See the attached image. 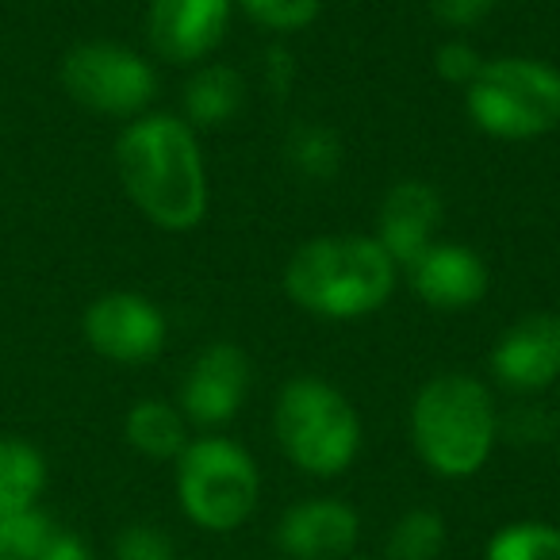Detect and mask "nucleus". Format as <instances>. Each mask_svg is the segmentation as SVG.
<instances>
[{"mask_svg":"<svg viewBox=\"0 0 560 560\" xmlns=\"http://www.w3.org/2000/svg\"><path fill=\"white\" fill-rule=\"evenodd\" d=\"M116 560H173V541L162 529L135 522L116 537Z\"/></svg>","mask_w":560,"mask_h":560,"instance_id":"b1692460","label":"nucleus"},{"mask_svg":"<svg viewBox=\"0 0 560 560\" xmlns=\"http://www.w3.org/2000/svg\"><path fill=\"white\" fill-rule=\"evenodd\" d=\"M62 85L81 108L101 116H142L158 93V73L119 43H81L66 55Z\"/></svg>","mask_w":560,"mask_h":560,"instance_id":"0eeeda50","label":"nucleus"},{"mask_svg":"<svg viewBox=\"0 0 560 560\" xmlns=\"http://www.w3.org/2000/svg\"><path fill=\"white\" fill-rule=\"evenodd\" d=\"M272 434L280 453L307 476H342L361 450V419L353 404L319 376H296L277 392Z\"/></svg>","mask_w":560,"mask_h":560,"instance_id":"20e7f679","label":"nucleus"},{"mask_svg":"<svg viewBox=\"0 0 560 560\" xmlns=\"http://www.w3.org/2000/svg\"><path fill=\"white\" fill-rule=\"evenodd\" d=\"M361 537V518L342 499H304L277 522V549L289 560H346Z\"/></svg>","mask_w":560,"mask_h":560,"instance_id":"f8f14e48","label":"nucleus"},{"mask_svg":"<svg viewBox=\"0 0 560 560\" xmlns=\"http://www.w3.org/2000/svg\"><path fill=\"white\" fill-rule=\"evenodd\" d=\"M39 560H93V552H89V545L81 541L78 534H70V529H50L47 545H43Z\"/></svg>","mask_w":560,"mask_h":560,"instance_id":"a878e982","label":"nucleus"},{"mask_svg":"<svg viewBox=\"0 0 560 560\" xmlns=\"http://www.w3.org/2000/svg\"><path fill=\"white\" fill-rule=\"evenodd\" d=\"M43 483H47L43 453L20 438H4L0 442V514L35 511Z\"/></svg>","mask_w":560,"mask_h":560,"instance_id":"f3484780","label":"nucleus"},{"mask_svg":"<svg viewBox=\"0 0 560 560\" xmlns=\"http://www.w3.org/2000/svg\"><path fill=\"white\" fill-rule=\"evenodd\" d=\"M491 373L511 392H541L560 381V315L529 312L491 346Z\"/></svg>","mask_w":560,"mask_h":560,"instance_id":"9d476101","label":"nucleus"},{"mask_svg":"<svg viewBox=\"0 0 560 560\" xmlns=\"http://www.w3.org/2000/svg\"><path fill=\"white\" fill-rule=\"evenodd\" d=\"M254 369L242 346L211 342L196 353L188 376L180 384V415L196 427H223L242 411L249 396Z\"/></svg>","mask_w":560,"mask_h":560,"instance_id":"6e6552de","label":"nucleus"},{"mask_svg":"<svg viewBox=\"0 0 560 560\" xmlns=\"http://www.w3.org/2000/svg\"><path fill=\"white\" fill-rule=\"evenodd\" d=\"M499 438V407L483 381L438 373L411 404V445L442 480H468L488 465Z\"/></svg>","mask_w":560,"mask_h":560,"instance_id":"7ed1b4c3","label":"nucleus"},{"mask_svg":"<svg viewBox=\"0 0 560 560\" xmlns=\"http://www.w3.org/2000/svg\"><path fill=\"white\" fill-rule=\"evenodd\" d=\"M55 522L39 511L0 514V560H39Z\"/></svg>","mask_w":560,"mask_h":560,"instance_id":"412c9836","label":"nucleus"},{"mask_svg":"<svg viewBox=\"0 0 560 560\" xmlns=\"http://www.w3.org/2000/svg\"><path fill=\"white\" fill-rule=\"evenodd\" d=\"M234 0H150V43L173 66L203 62L231 27Z\"/></svg>","mask_w":560,"mask_h":560,"instance_id":"9b49d317","label":"nucleus"},{"mask_svg":"<svg viewBox=\"0 0 560 560\" xmlns=\"http://www.w3.org/2000/svg\"><path fill=\"white\" fill-rule=\"evenodd\" d=\"M480 66H483L480 50H476L468 39H445L442 47L434 50V70H438V78H445L450 85L468 89V81H472L476 73H480Z\"/></svg>","mask_w":560,"mask_h":560,"instance_id":"5701e85b","label":"nucleus"},{"mask_svg":"<svg viewBox=\"0 0 560 560\" xmlns=\"http://www.w3.org/2000/svg\"><path fill=\"white\" fill-rule=\"evenodd\" d=\"M116 170L131 203L162 231H192L208 215V170L188 119L139 116L119 135Z\"/></svg>","mask_w":560,"mask_h":560,"instance_id":"f257e3e1","label":"nucleus"},{"mask_svg":"<svg viewBox=\"0 0 560 560\" xmlns=\"http://www.w3.org/2000/svg\"><path fill=\"white\" fill-rule=\"evenodd\" d=\"M499 0H430V12H434L438 24L453 27V32H465L476 27L495 12Z\"/></svg>","mask_w":560,"mask_h":560,"instance_id":"393cba45","label":"nucleus"},{"mask_svg":"<svg viewBox=\"0 0 560 560\" xmlns=\"http://www.w3.org/2000/svg\"><path fill=\"white\" fill-rule=\"evenodd\" d=\"M246 104V81L234 66H200L185 85V119L192 127H223Z\"/></svg>","mask_w":560,"mask_h":560,"instance_id":"2eb2a0df","label":"nucleus"},{"mask_svg":"<svg viewBox=\"0 0 560 560\" xmlns=\"http://www.w3.org/2000/svg\"><path fill=\"white\" fill-rule=\"evenodd\" d=\"M483 560H560V529L552 522H511L495 529Z\"/></svg>","mask_w":560,"mask_h":560,"instance_id":"6ab92c4d","label":"nucleus"},{"mask_svg":"<svg viewBox=\"0 0 560 560\" xmlns=\"http://www.w3.org/2000/svg\"><path fill=\"white\" fill-rule=\"evenodd\" d=\"M85 338L101 358L142 365L165 346V315L139 292H108L85 312Z\"/></svg>","mask_w":560,"mask_h":560,"instance_id":"1a4fd4ad","label":"nucleus"},{"mask_svg":"<svg viewBox=\"0 0 560 560\" xmlns=\"http://www.w3.org/2000/svg\"><path fill=\"white\" fill-rule=\"evenodd\" d=\"M346 560H358V557H346Z\"/></svg>","mask_w":560,"mask_h":560,"instance_id":"cd10ccee","label":"nucleus"},{"mask_svg":"<svg viewBox=\"0 0 560 560\" xmlns=\"http://www.w3.org/2000/svg\"><path fill=\"white\" fill-rule=\"evenodd\" d=\"M399 265L376 234H323L307 238L284 265V292L319 319H365L392 300Z\"/></svg>","mask_w":560,"mask_h":560,"instance_id":"f03ea898","label":"nucleus"},{"mask_svg":"<svg viewBox=\"0 0 560 560\" xmlns=\"http://www.w3.org/2000/svg\"><path fill=\"white\" fill-rule=\"evenodd\" d=\"M438 223H442V196L427 180H399L388 188L376 215V242L392 254L399 269L419 261L434 246Z\"/></svg>","mask_w":560,"mask_h":560,"instance_id":"4468645a","label":"nucleus"},{"mask_svg":"<svg viewBox=\"0 0 560 560\" xmlns=\"http://www.w3.org/2000/svg\"><path fill=\"white\" fill-rule=\"evenodd\" d=\"M465 112L491 139H541L560 127V70L529 55L483 58L465 89Z\"/></svg>","mask_w":560,"mask_h":560,"instance_id":"39448f33","label":"nucleus"},{"mask_svg":"<svg viewBox=\"0 0 560 560\" xmlns=\"http://www.w3.org/2000/svg\"><path fill=\"white\" fill-rule=\"evenodd\" d=\"M265 78H269L272 93H289L292 85V55L284 47H272L265 55Z\"/></svg>","mask_w":560,"mask_h":560,"instance_id":"bb28decb","label":"nucleus"},{"mask_svg":"<svg viewBox=\"0 0 560 560\" xmlns=\"http://www.w3.org/2000/svg\"><path fill=\"white\" fill-rule=\"evenodd\" d=\"M127 442L150 460H177L188 445V419L165 399H142L127 411Z\"/></svg>","mask_w":560,"mask_h":560,"instance_id":"dca6fc26","label":"nucleus"},{"mask_svg":"<svg viewBox=\"0 0 560 560\" xmlns=\"http://www.w3.org/2000/svg\"><path fill=\"white\" fill-rule=\"evenodd\" d=\"M445 545V518L427 506L399 514L388 534V560H438Z\"/></svg>","mask_w":560,"mask_h":560,"instance_id":"aec40b11","label":"nucleus"},{"mask_svg":"<svg viewBox=\"0 0 560 560\" xmlns=\"http://www.w3.org/2000/svg\"><path fill=\"white\" fill-rule=\"evenodd\" d=\"M284 162L304 180H330L342 170V139L327 124H296L284 139Z\"/></svg>","mask_w":560,"mask_h":560,"instance_id":"a211bd4d","label":"nucleus"},{"mask_svg":"<svg viewBox=\"0 0 560 560\" xmlns=\"http://www.w3.org/2000/svg\"><path fill=\"white\" fill-rule=\"evenodd\" d=\"M261 472L231 438H196L177 457V499L188 522L208 534H231L257 511Z\"/></svg>","mask_w":560,"mask_h":560,"instance_id":"423d86ee","label":"nucleus"},{"mask_svg":"<svg viewBox=\"0 0 560 560\" xmlns=\"http://www.w3.org/2000/svg\"><path fill=\"white\" fill-rule=\"evenodd\" d=\"M238 9L246 12V20L265 27V32L289 35L315 24L323 0H238Z\"/></svg>","mask_w":560,"mask_h":560,"instance_id":"4be33fe9","label":"nucleus"},{"mask_svg":"<svg viewBox=\"0 0 560 560\" xmlns=\"http://www.w3.org/2000/svg\"><path fill=\"white\" fill-rule=\"evenodd\" d=\"M411 289L434 312H465L488 292V265L460 242H434L419 261L407 265Z\"/></svg>","mask_w":560,"mask_h":560,"instance_id":"ddd939ff","label":"nucleus"}]
</instances>
